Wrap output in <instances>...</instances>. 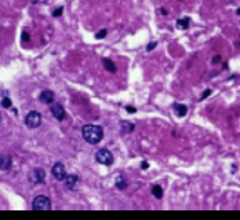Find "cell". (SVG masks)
<instances>
[{"instance_id": "6da1fadb", "label": "cell", "mask_w": 240, "mask_h": 220, "mask_svg": "<svg viewBox=\"0 0 240 220\" xmlns=\"http://www.w3.org/2000/svg\"><path fill=\"white\" fill-rule=\"evenodd\" d=\"M83 139L90 145H97L104 138V129L99 125H94V124H87L82 128Z\"/></svg>"}, {"instance_id": "7a4b0ae2", "label": "cell", "mask_w": 240, "mask_h": 220, "mask_svg": "<svg viewBox=\"0 0 240 220\" xmlns=\"http://www.w3.org/2000/svg\"><path fill=\"white\" fill-rule=\"evenodd\" d=\"M32 208L35 211H50L51 209V201L46 195H37L32 202Z\"/></svg>"}, {"instance_id": "3957f363", "label": "cell", "mask_w": 240, "mask_h": 220, "mask_svg": "<svg viewBox=\"0 0 240 220\" xmlns=\"http://www.w3.org/2000/svg\"><path fill=\"white\" fill-rule=\"evenodd\" d=\"M95 160L102 165H112L113 164V154L108 148H99L95 153Z\"/></svg>"}, {"instance_id": "277c9868", "label": "cell", "mask_w": 240, "mask_h": 220, "mask_svg": "<svg viewBox=\"0 0 240 220\" xmlns=\"http://www.w3.org/2000/svg\"><path fill=\"white\" fill-rule=\"evenodd\" d=\"M25 124L28 128H37L41 124V116L37 112H30L25 117Z\"/></svg>"}, {"instance_id": "5b68a950", "label": "cell", "mask_w": 240, "mask_h": 220, "mask_svg": "<svg viewBox=\"0 0 240 220\" xmlns=\"http://www.w3.org/2000/svg\"><path fill=\"white\" fill-rule=\"evenodd\" d=\"M44 179H46V172H44V169H41V168H35L29 175V180L35 184L44 183Z\"/></svg>"}, {"instance_id": "8992f818", "label": "cell", "mask_w": 240, "mask_h": 220, "mask_svg": "<svg viewBox=\"0 0 240 220\" xmlns=\"http://www.w3.org/2000/svg\"><path fill=\"white\" fill-rule=\"evenodd\" d=\"M51 173L59 182H62L66 178V170H65V167L62 165V162H55L54 167L51 168Z\"/></svg>"}, {"instance_id": "52a82bcc", "label": "cell", "mask_w": 240, "mask_h": 220, "mask_svg": "<svg viewBox=\"0 0 240 220\" xmlns=\"http://www.w3.org/2000/svg\"><path fill=\"white\" fill-rule=\"evenodd\" d=\"M51 114L54 116L55 118H57L58 121H62L63 118H65V109L62 107V105H59V103H54L51 106Z\"/></svg>"}, {"instance_id": "ba28073f", "label": "cell", "mask_w": 240, "mask_h": 220, "mask_svg": "<svg viewBox=\"0 0 240 220\" xmlns=\"http://www.w3.org/2000/svg\"><path fill=\"white\" fill-rule=\"evenodd\" d=\"M63 182H65V187L68 190H73L74 187L77 186V183H79V176L77 175H66V178L63 179Z\"/></svg>"}, {"instance_id": "9c48e42d", "label": "cell", "mask_w": 240, "mask_h": 220, "mask_svg": "<svg viewBox=\"0 0 240 220\" xmlns=\"http://www.w3.org/2000/svg\"><path fill=\"white\" fill-rule=\"evenodd\" d=\"M11 164H13L11 156H8V154H2V156H0V169H2V170L10 169Z\"/></svg>"}, {"instance_id": "30bf717a", "label": "cell", "mask_w": 240, "mask_h": 220, "mask_svg": "<svg viewBox=\"0 0 240 220\" xmlns=\"http://www.w3.org/2000/svg\"><path fill=\"white\" fill-rule=\"evenodd\" d=\"M39 99H40V102H43V103H52L54 102V92L50 90H44L43 92L40 94V96H39Z\"/></svg>"}, {"instance_id": "8fae6325", "label": "cell", "mask_w": 240, "mask_h": 220, "mask_svg": "<svg viewBox=\"0 0 240 220\" xmlns=\"http://www.w3.org/2000/svg\"><path fill=\"white\" fill-rule=\"evenodd\" d=\"M174 112L178 117H185L188 113V107L186 105H181V103H174Z\"/></svg>"}, {"instance_id": "7c38bea8", "label": "cell", "mask_w": 240, "mask_h": 220, "mask_svg": "<svg viewBox=\"0 0 240 220\" xmlns=\"http://www.w3.org/2000/svg\"><path fill=\"white\" fill-rule=\"evenodd\" d=\"M102 63H104L105 69H106L108 72H110V73H115V72H116V66H115V63H113L112 61L109 59V58H104V59H102Z\"/></svg>"}, {"instance_id": "4fadbf2b", "label": "cell", "mask_w": 240, "mask_h": 220, "mask_svg": "<svg viewBox=\"0 0 240 220\" xmlns=\"http://www.w3.org/2000/svg\"><path fill=\"white\" fill-rule=\"evenodd\" d=\"M120 128H121V131H123V132L130 134V132L134 131L135 125H134V124H131V123H128V121H121V123H120Z\"/></svg>"}, {"instance_id": "5bb4252c", "label": "cell", "mask_w": 240, "mask_h": 220, "mask_svg": "<svg viewBox=\"0 0 240 220\" xmlns=\"http://www.w3.org/2000/svg\"><path fill=\"white\" fill-rule=\"evenodd\" d=\"M152 194H153L154 198L160 200V198L163 197V189L159 186V184H154V186H152Z\"/></svg>"}, {"instance_id": "9a60e30c", "label": "cell", "mask_w": 240, "mask_h": 220, "mask_svg": "<svg viewBox=\"0 0 240 220\" xmlns=\"http://www.w3.org/2000/svg\"><path fill=\"white\" fill-rule=\"evenodd\" d=\"M189 22H190V18H181L177 21V28L178 29H188L189 28Z\"/></svg>"}, {"instance_id": "2e32d148", "label": "cell", "mask_w": 240, "mask_h": 220, "mask_svg": "<svg viewBox=\"0 0 240 220\" xmlns=\"http://www.w3.org/2000/svg\"><path fill=\"white\" fill-rule=\"evenodd\" d=\"M115 184H116V187H117L119 190H124V189H126V187H127V182H126V179H124V176H117Z\"/></svg>"}, {"instance_id": "e0dca14e", "label": "cell", "mask_w": 240, "mask_h": 220, "mask_svg": "<svg viewBox=\"0 0 240 220\" xmlns=\"http://www.w3.org/2000/svg\"><path fill=\"white\" fill-rule=\"evenodd\" d=\"M2 106H3V107H6V109L11 107V99H10V98H3V101H2Z\"/></svg>"}, {"instance_id": "ac0fdd59", "label": "cell", "mask_w": 240, "mask_h": 220, "mask_svg": "<svg viewBox=\"0 0 240 220\" xmlns=\"http://www.w3.org/2000/svg\"><path fill=\"white\" fill-rule=\"evenodd\" d=\"M106 33H108L106 29H101V30H99V32L95 35V37H97V38H104V37H106Z\"/></svg>"}, {"instance_id": "d6986e66", "label": "cell", "mask_w": 240, "mask_h": 220, "mask_svg": "<svg viewBox=\"0 0 240 220\" xmlns=\"http://www.w3.org/2000/svg\"><path fill=\"white\" fill-rule=\"evenodd\" d=\"M21 41H24V43H28V41H29V33H28V32H22Z\"/></svg>"}, {"instance_id": "ffe728a7", "label": "cell", "mask_w": 240, "mask_h": 220, "mask_svg": "<svg viewBox=\"0 0 240 220\" xmlns=\"http://www.w3.org/2000/svg\"><path fill=\"white\" fill-rule=\"evenodd\" d=\"M211 92H212L211 90H206L203 94H201V96H200V99H199V101H203V99H206L207 96H210V95H211Z\"/></svg>"}, {"instance_id": "44dd1931", "label": "cell", "mask_w": 240, "mask_h": 220, "mask_svg": "<svg viewBox=\"0 0 240 220\" xmlns=\"http://www.w3.org/2000/svg\"><path fill=\"white\" fill-rule=\"evenodd\" d=\"M156 41H153V43H149L148 44V47H146V51H152V50L154 48V47H156Z\"/></svg>"}, {"instance_id": "7402d4cb", "label": "cell", "mask_w": 240, "mask_h": 220, "mask_svg": "<svg viewBox=\"0 0 240 220\" xmlns=\"http://www.w3.org/2000/svg\"><path fill=\"white\" fill-rule=\"evenodd\" d=\"M222 61V58H221V55H214V58H212V63H218Z\"/></svg>"}, {"instance_id": "603a6c76", "label": "cell", "mask_w": 240, "mask_h": 220, "mask_svg": "<svg viewBox=\"0 0 240 220\" xmlns=\"http://www.w3.org/2000/svg\"><path fill=\"white\" fill-rule=\"evenodd\" d=\"M61 14H62V7H59V8H57V10L54 11V13H52V15L54 16H59Z\"/></svg>"}, {"instance_id": "cb8c5ba5", "label": "cell", "mask_w": 240, "mask_h": 220, "mask_svg": "<svg viewBox=\"0 0 240 220\" xmlns=\"http://www.w3.org/2000/svg\"><path fill=\"white\" fill-rule=\"evenodd\" d=\"M126 110H127L128 113H137V109H135V107H132V106H127Z\"/></svg>"}, {"instance_id": "d4e9b609", "label": "cell", "mask_w": 240, "mask_h": 220, "mask_svg": "<svg viewBox=\"0 0 240 220\" xmlns=\"http://www.w3.org/2000/svg\"><path fill=\"white\" fill-rule=\"evenodd\" d=\"M141 168H142V169H148V168H149V164H148L146 161H143L142 164H141Z\"/></svg>"}, {"instance_id": "484cf974", "label": "cell", "mask_w": 240, "mask_h": 220, "mask_svg": "<svg viewBox=\"0 0 240 220\" xmlns=\"http://www.w3.org/2000/svg\"><path fill=\"white\" fill-rule=\"evenodd\" d=\"M237 14H239V15H240V8H239V10H237Z\"/></svg>"}]
</instances>
